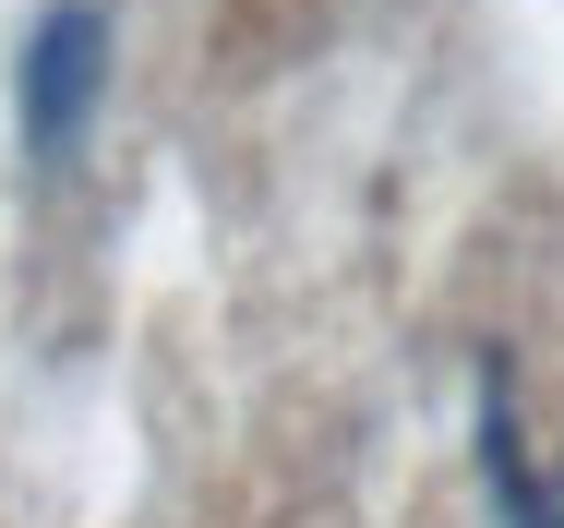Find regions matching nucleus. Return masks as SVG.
<instances>
[{
	"instance_id": "f257e3e1",
	"label": "nucleus",
	"mask_w": 564,
	"mask_h": 528,
	"mask_svg": "<svg viewBox=\"0 0 564 528\" xmlns=\"http://www.w3.org/2000/svg\"><path fill=\"white\" fill-rule=\"evenodd\" d=\"M109 0H36L24 49H12V120H24V157L36 169H73L97 144V108H109Z\"/></svg>"
},
{
	"instance_id": "f03ea898",
	"label": "nucleus",
	"mask_w": 564,
	"mask_h": 528,
	"mask_svg": "<svg viewBox=\"0 0 564 528\" xmlns=\"http://www.w3.org/2000/svg\"><path fill=\"white\" fill-rule=\"evenodd\" d=\"M468 456H480V505H492V528H564V493L541 481V456H529L517 373H505V360H480V421H468Z\"/></svg>"
}]
</instances>
